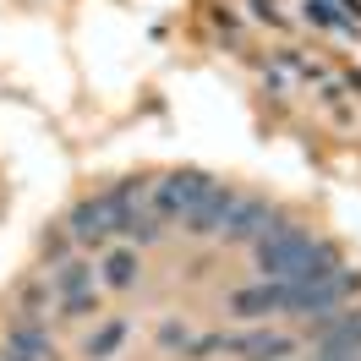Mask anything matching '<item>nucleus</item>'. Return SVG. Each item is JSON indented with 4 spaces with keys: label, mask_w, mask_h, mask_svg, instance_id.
<instances>
[{
    "label": "nucleus",
    "mask_w": 361,
    "mask_h": 361,
    "mask_svg": "<svg viewBox=\"0 0 361 361\" xmlns=\"http://www.w3.org/2000/svg\"><path fill=\"white\" fill-rule=\"evenodd\" d=\"M230 350H241L247 361H285L290 339L285 334H247V339H230Z\"/></svg>",
    "instance_id": "423d86ee"
},
{
    "label": "nucleus",
    "mask_w": 361,
    "mask_h": 361,
    "mask_svg": "<svg viewBox=\"0 0 361 361\" xmlns=\"http://www.w3.org/2000/svg\"><path fill=\"white\" fill-rule=\"evenodd\" d=\"M6 361H49V339L39 334V329H17V334H11Z\"/></svg>",
    "instance_id": "6e6552de"
},
{
    "label": "nucleus",
    "mask_w": 361,
    "mask_h": 361,
    "mask_svg": "<svg viewBox=\"0 0 361 361\" xmlns=\"http://www.w3.org/2000/svg\"><path fill=\"white\" fill-rule=\"evenodd\" d=\"M323 350H361V312L329 323V329H323Z\"/></svg>",
    "instance_id": "0eeeda50"
},
{
    "label": "nucleus",
    "mask_w": 361,
    "mask_h": 361,
    "mask_svg": "<svg viewBox=\"0 0 361 361\" xmlns=\"http://www.w3.org/2000/svg\"><path fill=\"white\" fill-rule=\"evenodd\" d=\"M104 279H110L115 290H126V285L137 279V257H132V252H115L110 263H104Z\"/></svg>",
    "instance_id": "9d476101"
},
{
    "label": "nucleus",
    "mask_w": 361,
    "mask_h": 361,
    "mask_svg": "<svg viewBox=\"0 0 361 361\" xmlns=\"http://www.w3.org/2000/svg\"><path fill=\"white\" fill-rule=\"evenodd\" d=\"M115 225H126V197H99V203H82L71 214V235L77 241H99Z\"/></svg>",
    "instance_id": "f03ea898"
},
{
    "label": "nucleus",
    "mask_w": 361,
    "mask_h": 361,
    "mask_svg": "<svg viewBox=\"0 0 361 361\" xmlns=\"http://www.w3.org/2000/svg\"><path fill=\"white\" fill-rule=\"evenodd\" d=\"M82 285H88V269H82V263H71V269L61 274V290H66V295H77Z\"/></svg>",
    "instance_id": "f8f14e48"
},
{
    "label": "nucleus",
    "mask_w": 361,
    "mask_h": 361,
    "mask_svg": "<svg viewBox=\"0 0 361 361\" xmlns=\"http://www.w3.org/2000/svg\"><path fill=\"white\" fill-rule=\"evenodd\" d=\"M235 312H247V317H257V312H274L279 307V285H257V290H235V301H230Z\"/></svg>",
    "instance_id": "1a4fd4ad"
},
{
    "label": "nucleus",
    "mask_w": 361,
    "mask_h": 361,
    "mask_svg": "<svg viewBox=\"0 0 361 361\" xmlns=\"http://www.w3.org/2000/svg\"><path fill=\"white\" fill-rule=\"evenodd\" d=\"M269 225H274L269 203H241V208H230V219H225V235H230V241H257V235H263Z\"/></svg>",
    "instance_id": "39448f33"
},
{
    "label": "nucleus",
    "mask_w": 361,
    "mask_h": 361,
    "mask_svg": "<svg viewBox=\"0 0 361 361\" xmlns=\"http://www.w3.org/2000/svg\"><path fill=\"white\" fill-rule=\"evenodd\" d=\"M225 219H230V192L225 186H208L203 197L186 208V230H197V235H203V230H219Z\"/></svg>",
    "instance_id": "20e7f679"
},
{
    "label": "nucleus",
    "mask_w": 361,
    "mask_h": 361,
    "mask_svg": "<svg viewBox=\"0 0 361 361\" xmlns=\"http://www.w3.org/2000/svg\"><path fill=\"white\" fill-rule=\"evenodd\" d=\"M121 334H126L121 323H110V329H99V339H93V345H88V356H110L115 345H121Z\"/></svg>",
    "instance_id": "9b49d317"
},
{
    "label": "nucleus",
    "mask_w": 361,
    "mask_h": 361,
    "mask_svg": "<svg viewBox=\"0 0 361 361\" xmlns=\"http://www.w3.org/2000/svg\"><path fill=\"white\" fill-rule=\"evenodd\" d=\"M208 186H214V180H208L203 170H180V176H170L164 186H159V208H164V214H176V208L186 214V208L197 203Z\"/></svg>",
    "instance_id": "7ed1b4c3"
},
{
    "label": "nucleus",
    "mask_w": 361,
    "mask_h": 361,
    "mask_svg": "<svg viewBox=\"0 0 361 361\" xmlns=\"http://www.w3.org/2000/svg\"><path fill=\"white\" fill-rule=\"evenodd\" d=\"M350 290L345 274H329V279H301V285H279V307L290 312H307V317H329L339 307V295Z\"/></svg>",
    "instance_id": "f257e3e1"
}]
</instances>
